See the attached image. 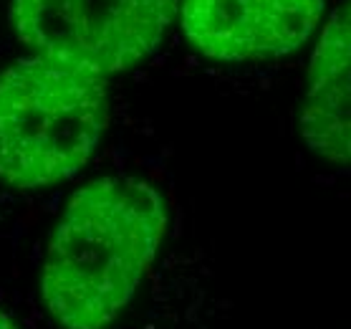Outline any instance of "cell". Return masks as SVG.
<instances>
[{
  "mask_svg": "<svg viewBox=\"0 0 351 329\" xmlns=\"http://www.w3.org/2000/svg\"><path fill=\"white\" fill-rule=\"evenodd\" d=\"M167 205L136 175L71 195L48 236L38 306L48 329H213L210 289L169 276Z\"/></svg>",
  "mask_w": 351,
  "mask_h": 329,
  "instance_id": "obj_1",
  "label": "cell"
},
{
  "mask_svg": "<svg viewBox=\"0 0 351 329\" xmlns=\"http://www.w3.org/2000/svg\"><path fill=\"white\" fill-rule=\"evenodd\" d=\"M109 117L104 76L28 56L0 73V183L36 190L73 177Z\"/></svg>",
  "mask_w": 351,
  "mask_h": 329,
  "instance_id": "obj_2",
  "label": "cell"
},
{
  "mask_svg": "<svg viewBox=\"0 0 351 329\" xmlns=\"http://www.w3.org/2000/svg\"><path fill=\"white\" fill-rule=\"evenodd\" d=\"M177 0H13L10 25L33 56L106 76L160 43Z\"/></svg>",
  "mask_w": 351,
  "mask_h": 329,
  "instance_id": "obj_3",
  "label": "cell"
},
{
  "mask_svg": "<svg viewBox=\"0 0 351 329\" xmlns=\"http://www.w3.org/2000/svg\"><path fill=\"white\" fill-rule=\"evenodd\" d=\"M321 13L324 0H184L182 28L205 56L245 61L295 51Z\"/></svg>",
  "mask_w": 351,
  "mask_h": 329,
  "instance_id": "obj_4",
  "label": "cell"
},
{
  "mask_svg": "<svg viewBox=\"0 0 351 329\" xmlns=\"http://www.w3.org/2000/svg\"><path fill=\"white\" fill-rule=\"evenodd\" d=\"M301 135L321 160L351 165V3L336 10L321 33L301 109Z\"/></svg>",
  "mask_w": 351,
  "mask_h": 329,
  "instance_id": "obj_5",
  "label": "cell"
},
{
  "mask_svg": "<svg viewBox=\"0 0 351 329\" xmlns=\"http://www.w3.org/2000/svg\"><path fill=\"white\" fill-rule=\"evenodd\" d=\"M0 329H25L21 314L16 312V302L3 286H0Z\"/></svg>",
  "mask_w": 351,
  "mask_h": 329,
  "instance_id": "obj_6",
  "label": "cell"
}]
</instances>
